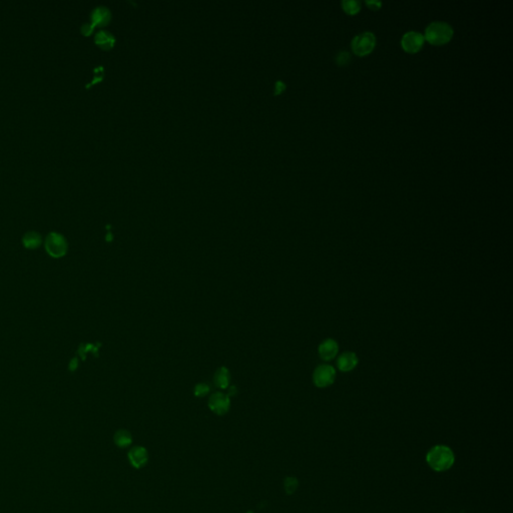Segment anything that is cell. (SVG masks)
<instances>
[{"label":"cell","instance_id":"6da1fadb","mask_svg":"<svg viewBox=\"0 0 513 513\" xmlns=\"http://www.w3.org/2000/svg\"><path fill=\"white\" fill-rule=\"evenodd\" d=\"M426 461L434 471L444 472L453 466L455 456L452 449L448 446L436 445L428 451Z\"/></svg>","mask_w":513,"mask_h":513},{"label":"cell","instance_id":"7a4b0ae2","mask_svg":"<svg viewBox=\"0 0 513 513\" xmlns=\"http://www.w3.org/2000/svg\"><path fill=\"white\" fill-rule=\"evenodd\" d=\"M423 35L425 40L430 44L444 45L452 39L454 30L447 22L433 21L426 26L425 33Z\"/></svg>","mask_w":513,"mask_h":513},{"label":"cell","instance_id":"3957f363","mask_svg":"<svg viewBox=\"0 0 513 513\" xmlns=\"http://www.w3.org/2000/svg\"><path fill=\"white\" fill-rule=\"evenodd\" d=\"M377 39L373 32L364 31L355 37L351 41V48L354 54L358 56H366L370 54L376 47Z\"/></svg>","mask_w":513,"mask_h":513},{"label":"cell","instance_id":"277c9868","mask_svg":"<svg viewBox=\"0 0 513 513\" xmlns=\"http://www.w3.org/2000/svg\"><path fill=\"white\" fill-rule=\"evenodd\" d=\"M336 375V369L333 366L328 364H321L314 370L313 382L318 388H327L334 384Z\"/></svg>","mask_w":513,"mask_h":513},{"label":"cell","instance_id":"5b68a950","mask_svg":"<svg viewBox=\"0 0 513 513\" xmlns=\"http://www.w3.org/2000/svg\"><path fill=\"white\" fill-rule=\"evenodd\" d=\"M400 42L404 51L408 53H416L423 47L425 38L421 32L410 30L403 34Z\"/></svg>","mask_w":513,"mask_h":513},{"label":"cell","instance_id":"8992f818","mask_svg":"<svg viewBox=\"0 0 513 513\" xmlns=\"http://www.w3.org/2000/svg\"><path fill=\"white\" fill-rule=\"evenodd\" d=\"M45 248L49 255H51L54 258H59L65 255L67 251V244L62 236L56 233H51L46 238Z\"/></svg>","mask_w":513,"mask_h":513},{"label":"cell","instance_id":"52a82bcc","mask_svg":"<svg viewBox=\"0 0 513 513\" xmlns=\"http://www.w3.org/2000/svg\"><path fill=\"white\" fill-rule=\"evenodd\" d=\"M339 352V344L334 339H326L324 340L318 348V354L323 361H332L336 358Z\"/></svg>","mask_w":513,"mask_h":513},{"label":"cell","instance_id":"ba28073f","mask_svg":"<svg viewBox=\"0 0 513 513\" xmlns=\"http://www.w3.org/2000/svg\"><path fill=\"white\" fill-rule=\"evenodd\" d=\"M208 407L217 415H224L230 409V398L223 393H214L209 397Z\"/></svg>","mask_w":513,"mask_h":513},{"label":"cell","instance_id":"9c48e42d","mask_svg":"<svg viewBox=\"0 0 513 513\" xmlns=\"http://www.w3.org/2000/svg\"><path fill=\"white\" fill-rule=\"evenodd\" d=\"M359 363V359L354 352H345L341 354L337 359V367L341 372L348 373L353 371Z\"/></svg>","mask_w":513,"mask_h":513},{"label":"cell","instance_id":"30bf717a","mask_svg":"<svg viewBox=\"0 0 513 513\" xmlns=\"http://www.w3.org/2000/svg\"><path fill=\"white\" fill-rule=\"evenodd\" d=\"M128 459L130 464L135 468H141L143 467L148 460H149V454L148 451L140 446L133 447L128 452Z\"/></svg>","mask_w":513,"mask_h":513},{"label":"cell","instance_id":"8fae6325","mask_svg":"<svg viewBox=\"0 0 513 513\" xmlns=\"http://www.w3.org/2000/svg\"><path fill=\"white\" fill-rule=\"evenodd\" d=\"M230 380H231L230 371L226 367L218 368L213 375L214 384L216 387L221 389H227L229 387Z\"/></svg>","mask_w":513,"mask_h":513},{"label":"cell","instance_id":"7c38bea8","mask_svg":"<svg viewBox=\"0 0 513 513\" xmlns=\"http://www.w3.org/2000/svg\"><path fill=\"white\" fill-rule=\"evenodd\" d=\"M342 9L349 15H356L361 10V2L357 0H343Z\"/></svg>","mask_w":513,"mask_h":513},{"label":"cell","instance_id":"4fadbf2b","mask_svg":"<svg viewBox=\"0 0 513 513\" xmlns=\"http://www.w3.org/2000/svg\"><path fill=\"white\" fill-rule=\"evenodd\" d=\"M132 441L131 435L126 430H119L115 434V443L119 447H127Z\"/></svg>","mask_w":513,"mask_h":513},{"label":"cell","instance_id":"5bb4252c","mask_svg":"<svg viewBox=\"0 0 513 513\" xmlns=\"http://www.w3.org/2000/svg\"><path fill=\"white\" fill-rule=\"evenodd\" d=\"M41 243V238L39 235H37L36 233L34 232H30V233H27L24 238H23V244L26 248H29V249H34L36 247L39 246V244Z\"/></svg>","mask_w":513,"mask_h":513},{"label":"cell","instance_id":"9a60e30c","mask_svg":"<svg viewBox=\"0 0 513 513\" xmlns=\"http://www.w3.org/2000/svg\"><path fill=\"white\" fill-rule=\"evenodd\" d=\"M350 61H351V55L348 51H345V50L340 51L335 57V62L338 66H346L350 63Z\"/></svg>","mask_w":513,"mask_h":513},{"label":"cell","instance_id":"2e32d148","mask_svg":"<svg viewBox=\"0 0 513 513\" xmlns=\"http://www.w3.org/2000/svg\"><path fill=\"white\" fill-rule=\"evenodd\" d=\"M284 485H285V490H286L287 494H293L297 490L299 482H298L297 478L290 476L285 479Z\"/></svg>","mask_w":513,"mask_h":513},{"label":"cell","instance_id":"e0dca14e","mask_svg":"<svg viewBox=\"0 0 513 513\" xmlns=\"http://www.w3.org/2000/svg\"><path fill=\"white\" fill-rule=\"evenodd\" d=\"M209 391V388L206 384L204 383H201V384H198L195 388V395L198 396V397H203L207 394V392Z\"/></svg>","mask_w":513,"mask_h":513},{"label":"cell","instance_id":"ac0fdd59","mask_svg":"<svg viewBox=\"0 0 513 513\" xmlns=\"http://www.w3.org/2000/svg\"><path fill=\"white\" fill-rule=\"evenodd\" d=\"M366 5L372 10H379L382 7V1L378 0H366Z\"/></svg>","mask_w":513,"mask_h":513}]
</instances>
